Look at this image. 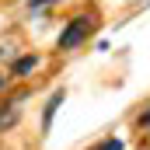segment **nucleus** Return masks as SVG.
Listing matches in <instances>:
<instances>
[{
    "mask_svg": "<svg viewBox=\"0 0 150 150\" xmlns=\"http://www.w3.org/2000/svg\"><path fill=\"white\" fill-rule=\"evenodd\" d=\"M35 56H21V59H14V74H28V70H35Z\"/></svg>",
    "mask_w": 150,
    "mask_h": 150,
    "instance_id": "20e7f679",
    "label": "nucleus"
},
{
    "mask_svg": "<svg viewBox=\"0 0 150 150\" xmlns=\"http://www.w3.org/2000/svg\"><path fill=\"white\" fill-rule=\"evenodd\" d=\"M14 122H18V105L0 108V129H7V126H14Z\"/></svg>",
    "mask_w": 150,
    "mask_h": 150,
    "instance_id": "7ed1b4c3",
    "label": "nucleus"
},
{
    "mask_svg": "<svg viewBox=\"0 0 150 150\" xmlns=\"http://www.w3.org/2000/svg\"><path fill=\"white\" fill-rule=\"evenodd\" d=\"M94 150H122V140H105V143H98Z\"/></svg>",
    "mask_w": 150,
    "mask_h": 150,
    "instance_id": "39448f33",
    "label": "nucleus"
},
{
    "mask_svg": "<svg viewBox=\"0 0 150 150\" xmlns=\"http://www.w3.org/2000/svg\"><path fill=\"white\" fill-rule=\"evenodd\" d=\"M4 84H7V77H0V87H4Z\"/></svg>",
    "mask_w": 150,
    "mask_h": 150,
    "instance_id": "423d86ee",
    "label": "nucleus"
},
{
    "mask_svg": "<svg viewBox=\"0 0 150 150\" xmlns=\"http://www.w3.org/2000/svg\"><path fill=\"white\" fill-rule=\"evenodd\" d=\"M59 105H63V91H56V94L49 98V105H45V112H42V129H49V122H52V115H56Z\"/></svg>",
    "mask_w": 150,
    "mask_h": 150,
    "instance_id": "f03ea898",
    "label": "nucleus"
},
{
    "mask_svg": "<svg viewBox=\"0 0 150 150\" xmlns=\"http://www.w3.org/2000/svg\"><path fill=\"white\" fill-rule=\"evenodd\" d=\"M87 28H91V18H74V21L67 25V32L59 35V49H74V45H80V42L87 38Z\"/></svg>",
    "mask_w": 150,
    "mask_h": 150,
    "instance_id": "f257e3e1",
    "label": "nucleus"
}]
</instances>
